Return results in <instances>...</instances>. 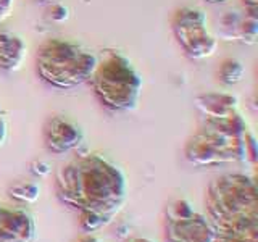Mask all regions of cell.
I'll return each instance as SVG.
<instances>
[{
  "label": "cell",
  "mask_w": 258,
  "mask_h": 242,
  "mask_svg": "<svg viewBox=\"0 0 258 242\" xmlns=\"http://www.w3.org/2000/svg\"><path fill=\"white\" fill-rule=\"evenodd\" d=\"M48 18L55 23H63L70 18V8L63 4H50V8H48Z\"/></svg>",
  "instance_id": "obj_18"
},
{
  "label": "cell",
  "mask_w": 258,
  "mask_h": 242,
  "mask_svg": "<svg viewBox=\"0 0 258 242\" xmlns=\"http://www.w3.org/2000/svg\"><path fill=\"white\" fill-rule=\"evenodd\" d=\"M36 223L21 207L0 205V242H34Z\"/></svg>",
  "instance_id": "obj_9"
},
{
  "label": "cell",
  "mask_w": 258,
  "mask_h": 242,
  "mask_svg": "<svg viewBox=\"0 0 258 242\" xmlns=\"http://www.w3.org/2000/svg\"><path fill=\"white\" fill-rule=\"evenodd\" d=\"M97 67L89 83L102 107L113 113L133 111L142 95V76L127 56L107 48L97 55Z\"/></svg>",
  "instance_id": "obj_3"
},
{
  "label": "cell",
  "mask_w": 258,
  "mask_h": 242,
  "mask_svg": "<svg viewBox=\"0 0 258 242\" xmlns=\"http://www.w3.org/2000/svg\"><path fill=\"white\" fill-rule=\"evenodd\" d=\"M171 29L185 56L194 62L210 58L220 45L208 28V16L199 7H181L171 18Z\"/></svg>",
  "instance_id": "obj_6"
},
{
  "label": "cell",
  "mask_w": 258,
  "mask_h": 242,
  "mask_svg": "<svg viewBox=\"0 0 258 242\" xmlns=\"http://www.w3.org/2000/svg\"><path fill=\"white\" fill-rule=\"evenodd\" d=\"M240 20H242V13H239V12H226L220 18V21H218V29H220V34H218L216 37L218 39H224V40H237Z\"/></svg>",
  "instance_id": "obj_15"
},
{
  "label": "cell",
  "mask_w": 258,
  "mask_h": 242,
  "mask_svg": "<svg viewBox=\"0 0 258 242\" xmlns=\"http://www.w3.org/2000/svg\"><path fill=\"white\" fill-rule=\"evenodd\" d=\"M37 2H42V4H53L55 0H37Z\"/></svg>",
  "instance_id": "obj_27"
},
{
  "label": "cell",
  "mask_w": 258,
  "mask_h": 242,
  "mask_svg": "<svg viewBox=\"0 0 258 242\" xmlns=\"http://www.w3.org/2000/svg\"><path fill=\"white\" fill-rule=\"evenodd\" d=\"M113 220V215L110 213H102V212H92V210H83L81 212V220L79 226L84 232H94L97 229L107 226Z\"/></svg>",
  "instance_id": "obj_16"
},
{
  "label": "cell",
  "mask_w": 258,
  "mask_h": 242,
  "mask_svg": "<svg viewBox=\"0 0 258 242\" xmlns=\"http://www.w3.org/2000/svg\"><path fill=\"white\" fill-rule=\"evenodd\" d=\"M78 242H100L97 237H94V236H84V237H81Z\"/></svg>",
  "instance_id": "obj_25"
},
{
  "label": "cell",
  "mask_w": 258,
  "mask_h": 242,
  "mask_svg": "<svg viewBox=\"0 0 258 242\" xmlns=\"http://www.w3.org/2000/svg\"><path fill=\"white\" fill-rule=\"evenodd\" d=\"M8 196L23 205L34 204V202L39 200V197H40V186L36 183L20 181L8 188Z\"/></svg>",
  "instance_id": "obj_14"
},
{
  "label": "cell",
  "mask_w": 258,
  "mask_h": 242,
  "mask_svg": "<svg viewBox=\"0 0 258 242\" xmlns=\"http://www.w3.org/2000/svg\"><path fill=\"white\" fill-rule=\"evenodd\" d=\"M205 2L216 5V4H226V2H229V0H205Z\"/></svg>",
  "instance_id": "obj_26"
},
{
  "label": "cell",
  "mask_w": 258,
  "mask_h": 242,
  "mask_svg": "<svg viewBox=\"0 0 258 242\" xmlns=\"http://www.w3.org/2000/svg\"><path fill=\"white\" fill-rule=\"evenodd\" d=\"M44 144L55 155L76 150L84 141V133L78 123L63 115L50 116L44 125Z\"/></svg>",
  "instance_id": "obj_7"
},
{
  "label": "cell",
  "mask_w": 258,
  "mask_h": 242,
  "mask_svg": "<svg viewBox=\"0 0 258 242\" xmlns=\"http://www.w3.org/2000/svg\"><path fill=\"white\" fill-rule=\"evenodd\" d=\"M197 110L204 118H228L239 111L237 97L224 92H207L196 97Z\"/></svg>",
  "instance_id": "obj_10"
},
{
  "label": "cell",
  "mask_w": 258,
  "mask_h": 242,
  "mask_svg": "<svg viewBox=\"0 0 258 242\" xmlns=\"http://www.w3.org/2000/svg\"><path fill=\"white\" fill-rule=\"evenodd\" d=\"M29 171L34 176L42 177V176H47L48 173H50V165L45 163V161H42V160H36V161H32V163H31Z\"/></svg>",
  "instance_id": "obj_19"
},
{
  "label": "cell",
  "mask_w": 258,
  "mask_h": 242,
  "mask_svg": "<svg viewBox=\"0 0 258 242\" xmlns=\"http://www.w3.org/2000/svg\"><path fill=\"white\" fill-rule=\"evenodd\" d=\"M56 196L64 205L115 216L124 205L126 176L100 153H81L58 168Z\"/></svg>",
  "instance_id": "obj_1"
},
{
  "label": "cell",
  "mask_w": 258,
  "mask_h": 242,
  "mask_svg": "<svg viewBox=\"0 0 258 242\" xmlns=\"http://www.w3.org/2000/svg\"><path fill=\"white\" fill-rule=\"evenodd\" d=\"M245 75V68L239 60L236 58H226L221 62L220 68L216 71L218 81L224 86H234L239 84Z\"/></svg>",
  "instance_id": "obj_13"
},
{
  "label": "cell",
  "mask_w": 258,
  "mask_h": 242,
  "mask_svg": "<svg viewBox=\"0 0 258 242\" xmlns=\"http://www.w3.org/2000/svg\"><path fill=\"white\" fill-rule=\"evenodd\" d=\"M205 202L208 220L216 229L239 216L258 212L255 181L240 173L224 174L208 186Z\"/></svg>",
  "instance_id": "obj_5"
},
{
  "label": "cell",
  "mask_w": 258,
  "mask_h": 242,
  "mask_svg": "<svg viewBox=\"0 0 258 242\" xmlns=\"http://www.w3.org/2000/svg\"><path fill=\"white\" fill-rule=\"evenodd\" d=\"M99 56L75 40L52 37L39 45L36 53L37 76L58 91H71L89 83Z\"/></svg>",
  "instance_id": "obj_2"
},
{
  "label": "cell",
  "mask_w": 258,
  "mask_h": 242,
  "mask_svg": "<svg viewBox=\"0 0 258 242\" xmlns=\"http://www.w3.org/2000/svg\"><path fill=\"white\" fill-rule=\"evenodd\" d=\"M8 137V121L5 116V111L0 105V145H4Z\"/></svg>",
  "instance_id": "obj_20"
},
{
  "label": "cell",
  "mask_w": 258,
  "mask_h": 242,
  "mask_svg": "<svg viewBox=\"0 0 258 242\" xmlns=\"http://www.w3.org/2000/svg\"><path fill=\"white\" fill-rule=\"evenodd\" d=\"M166 242H216V231L207 216L194 212L181 220H166Z\"/></svg>",
  "instance_id": "obj_8"
},
{
  "label": "cell",
  "mask_w": 258,
  "mask_h": 242,
  "mask_svg": "<svg viewBox=\"0 0 258 242\" xmlns=\"http://www.w3.org/2000/svg\"><path fill=\"white\" fill-rule=\"evenodd\" d=\"M28 45L21 36L12 31L0 29V71L15 73L26 58Z\"/></svg>",
  "instance_id": "obj_11"
},
{
  "label": "cell",
  "mask_w": 258,
  "mask_h": 242,
  "mask_svg": "<svg viewBox=\"0 0 258 242\" xmlns=\"http://www.w3.org/2000/svg\"><path fill=\"white\" fill-rule=\"evenodd\" d=\"M185 160L194 166H221L250 160L255 163L256 145L250 131L242 137L228 136L202 123L184 147Z\"/></svg>",
  "instance_id": "obj_4"
},
{
  "label": "cell",
  "mask_w": 258,
  "mask_h": 242,
  "mask_svg": "<svg viewBox=\"0 0 258 242\" xmlns=\"http://www.w3.org/2000/svg\"><path fill=\"white\" fill-rule=\"evenodd\" d=\"M216 242H258V234H250V236L226 237V239H216Z\"/></svg>",
  "instance_id": "obj_22"
},
{
  "label": "cell",
  "mask_w": 258,
  "mask_h": 242,
  "mask_svg": "<svg viewBox=\"0 0 258 242\" xmlns=\"http://www.w3.org/2000/svg\"><path fill=\"white\" fill-rule=\"evenodd\" d=\"M247 13L242 15L237 32V42L253 45L258 37V8H245Z\"/></svg>",
  "instance_id": "obj_12"
},
{
  "label": "cell",
  "mask_w": 258,
  "mask_h": 242,
  "mask_svg": "<svg viewBox=\"0 0 258 242\" xmlns=\"http://www.w3.org/2000/svg\"><path fill=\"white\" fill-rule=\"evenodd\" d=\"M126 242H155V240L147 239V237H133V239H127Z\"/></svg>",
  "instance_id": "obj_24"
},
{
  "label": "cell",
  "mask_w": 258,
  "mask_h": 242,
  "mask_svg": "<svg viewBox=\"0 0 258 242\" xmlns=\"http://www.w3.org/2000/svg\"><path fill=\"white\" fill-rule=\"evenodd\" d=\"M15 0H0V23H4L13 10Z\"/></svg>",
  "instance_id": "obj_21"
},
{
  "label": "cell",
  "mask_w": 258,
  "mask_h": 242,
  "mask_svg": "<svg viewBox=\"0 0 258 242\" xmlns=\"http://www.w3.org/2000/svg\"><path fill=\"white\" fill-rule=\"evenodd\" d=\"M196 210L192 208L189 200L185 199H177L168 205L166 208V220H181V218L190 216Z\"/></svg>",
  "instance_id": "obj_17"
},
{
  "label": "cell",
  "mask_w": 258,
  "mask_h": 242,
  "mask_svg": "<svg viewBox=\"0 0 258 242\" xmlns=\"http://www.w3.org/2000/svg\"><path fill=\"white\" fill-rule=\"evenodd\" d=\"M245 8H258V0H244Z\"/></svg>",
  "instance_id": "obj_23"
}]
</instances>
